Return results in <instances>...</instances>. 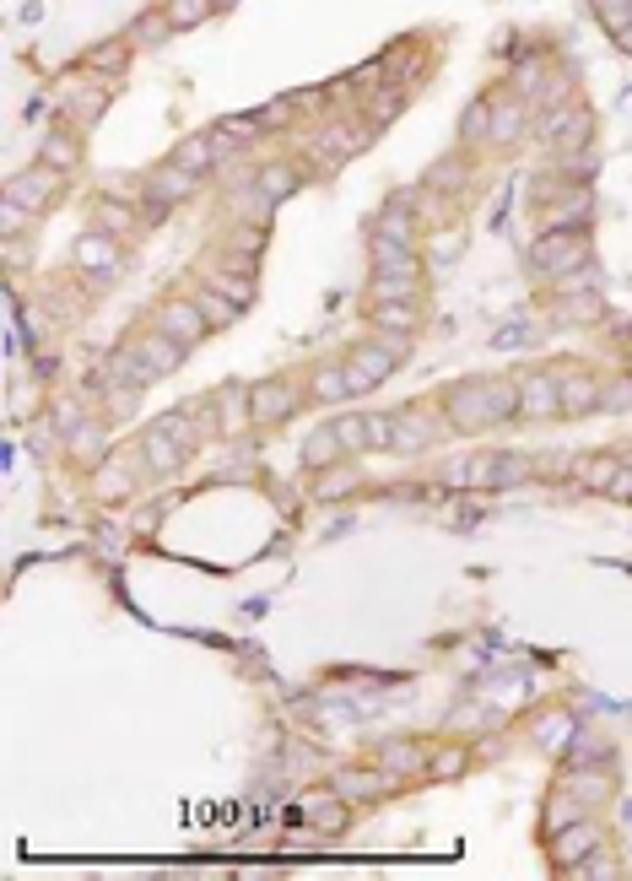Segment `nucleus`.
Listing matches in <instances>:
<instances>
[{"label": "nucleus", "mask_w": 632, "mask_h": 881, "mask_svg": "<svg viewBox=\"0 0 632 881\" xmlns=\"http://www.w3.org/2000/svg\"><path fill=\"white\" fill-rule=\"evenodd\" d=\"M443 417L460 433H481V427H497L508 417H519V384L508 379H470L454 384L449 400H443Z\"/></svg>", "instance_id": "nucleus-1"}, {"label": "nucleus", "mask_w": 632, "mask_h": 881, "mask_svg": "<svg viewBox=\"0 0 632 881\" xmlns=\"http://www.w3.org/2000/svg\"><path fill=\"white\" fill-rule=\"evenodd\" d=\"M200 427H195V411H173V417L163 422H152L146 427V438H141V460L152 465L157 476H173L184 460H190V449L200 444Z\"/></svg>", "instance_id": "nucleus-2"}, {"label": "nucleus", "mask_w": 632, "mask_h": 881, "mask_svg": "<svg viewBox=\"0 0 632 881\" xmlns=\"http://www.w3.org/2000/svg\"><path fill=\"white\" fill-rule=\"evenodd\" d=\"M406 363V336H389V341H362L346 352V379H352V395H368Z\"/></svg>", "instance_id": "nucleus-3"}, {"label": "nucleus", "mask_w": 632, "mask_h": 881, "mask_svg": "<svg viewBox=\"0 0 632 881\" xmlns=\"http://www.w3.org/2000/svg\"><path fill=\"white\" fill-rule=\"evenodd\" d=\"M530 265L541 276H573L589 265V238L584 228H546L530 249Z\"/></svg>", "instance_id": "nucleus-4"}, {"label": "nucleus", "mask_w": 632, "mask_h": 881, "mask_svg": "<svg viewBox=\"0 0 632 881\" xmlns=\"http://www.w3.org/2000/svg\"><path fill=\"white\" fill-rule=\"evenodd\" d=\"M514 384H519V417H524V422H551V417H562V379H557V373L524 368Z\"/></svg>", "instance_id": "nucleus-5"}, {"label": "nucleus", "mask_w": 632, "mask_h": 881, "mask_svg": "<svg viewBox=\"0 0 632 881\" xmlns=\"http://www.w3.org/2000/svg\"><path fill=\"white\" fill-rule=\"evenodd\" d=\"M6 195L17 200V206H28V211H44L49 200L60 195V168H49L44 157H38L33 168H22V173H11V184H6Z\"/></svg>", "instance_id": "nucleus-6"}, {"label": "nucleus", "mask_w": 632, "mask_h": 881, "mask_svg": "<svg viewBox=\"0 0 632 881\" xmlns=\"http://www.w3.org/2000/svg\"><path fill=\"white\" fill-rule=\"evenodd\" d=\"M292 411H298V390H292L287 379H265V384L249 390V422L254 427H276V422H287Z\"/></svg>", "instance_id": "nucleus-7"}, {"label": "nucleus", "mask_w": 632, "mask_h": 881, "mask_svg": "<svg viewBox=\"0 0 632 881\" xmlns=\"http://www.w3.org/2000/svg\"><path fill=\"white\" fill-rule=\"evenodd\" d=\"M600 844V822L595 817H578L573 827H557V838H551V860L557 865H584L589 854Z\"/></svg>", "instance_id": "nucleus-8"}, {"label": "nucleus", "mask_w": 632, "mask_h": 881, "mask_svg": "<svg viewBox=\"0 0 632 881\" xmlns=\"http://www.w3.org/2000/svg\"><path fill=\"white\" fill-rule=\"evenodd\" d=\"M206 325H211V319L200 314V303L173 298V303H163V309H157V330H163V336H173L179 346H195L200 336H206Z\"/></svg>", "instance_id": "nucleus-9"}, {"label": "nucleus", "mask_w": 632, "mask_h": 881, "mask_svg": "<svg viewBox=\"0 0 632 881\" xmlns=\"http://www.w3.org/2000/svg\"><path fill=\"white\" fill-rule=\"evenodd\" d=\"M141 190H146V200H152V206H179V200H190V195L200 190V179H195L190 168L173 163V168H157L152 179L141 184Z\"/></svg>", "instance_id": "nucleus-10"}, {"label": "nucleus", "mask_w": 632, "mask_h": 881, "mask_svg": "<svg viewBox=\"0 0 632 881\" xmlns=\"http://www.w3.org/2000/svg\"><path fill=\"white\" fill-rule=\"evenodd\" d=\"M130 352H136V363L146 368V379H163V373H173L184 363V346L173 336H163V330H157V336H141Z\"/></svg>", "instance_id": "nucleus-11"}, {"label": "nucleus", "mask_w": 632, "mask_h": 881, "mask_svg": "<svg viewBox=\"0 0 632 881\" xmlns=\"http://www.w3.org/2000/svg\"><path fill=\"white\" fill-rule=\"evenodd\" d=\"M433 444V417H427V406H406L395 411V455H422V449Z\"/></svg>", "instance_id": "nucleus-12"}, {"label": "nucleus", "mask_w": 632, "mask_h": 881, "mask_svg": "<svg viewBox=\"0 0 632 881\" xmlns=\"http://www.w3.org/2000/svg\"><path fill=\"white\" fill-rule=\"evenodd\" d=\"M389 779H395V773L379 768V763L373 768H341L335 773V795L341 800H379L389 790Z\"/></svg>", "instance_id": "nucleus-13"}, {"label": "nucleus", "mask_w": 632, "mask_h": 881, "mask_svg": "<svg viewBox=\"0 0 632 881\" xmlns=\"http://www.w3.org/2000/svg\"><path fill=\"white\" fill-rule=\"evenodd\" d=\"M589 211H595V195H589L584 184H568V190L557 195V206H546V228H584Z\"/></svg>", "instance_id": "nucleus-14"}, {"label": "nucleus", "mask_w": 632, "mask_h": 881, "mask_svg": "<svg viewBox=\"0 0 632 881\" xmlns=\"http://www.w3.org/2000/svg\"><path fill=\"white\" fill-rule=\"evenodd\" d=\"M562 379V417H589V411L595 406H605V390L595 379H589V373H557Z\"/></svg>", "instance_id": "nucleus-15"}, {"label": "nucleus", "mask_w": 632, "mask_h": 881, "mask_svg": "<svg viewBox=\"0 0 632 881\" xmlns=\"http://www.w3.org/2000/svg\"><path fill=\"white\" fill-rule=\"evenodd\" d=\"M76 265L92 276H114V265H119V249H114V238L109 233H87V238H76Z\"/></svg>", "instance_id": "nucleus-16"}, {"label": "nucleus", "mask_w": 632, "mask_h": 881, "mask_svg": "<svg viewBox=\"0 0 632 881\" xmlns=\"http://www.w3.org/2000/svg\"><path fill=\"white\" fill-rule=\"evenodd\" d=\"M65 109L82 119V125H92V119L109 109V92H103V82H76L71 76V82H65Z\"/></svg>", "instance_id": "nucleus-17"}, {"label": "nucleus", "mask_w": 632, "mask_h": 881, "mask_svg": "<svg viewBox=\"0 0 632 881\" xmlns=\"http://www.w3.org/2000/svg\"><path fill=\"white\" fill-rule=\"evenodd\" d=\"M373 260H379V276H416V249L395 244V238L373 233Z\"/></svg>", "instance_id": "nucleus-18"}, {"label": "nucleus", "mask_w": 632, "mask_h": 881, "mask_svg": "<svg viewBox=\"0 0 632 881\" xmlns=\"http://www.w3.org/2000/svg\"><path fill=\"white\" fill-rule=\"evenodd\" d=\"M173 163L190 168V173H206V168H217V163H222V146H217V136H190V141H179Z\"/></svg>", "instance_id": "nucleus-19"}, {"label": "nucleus", "mask_w": 632, "mask_h": 881, "mask_svg": "<svg viewBox=\"0 0 632 881\" xmlns=\"http://www.w3.org/2000/svg\"><path fill=\"white\" fill-rule=\"evenodd\" d=\"M308 395H314V400H346V395H352L346 363H319L314 373H308Z\"/></svg>", "instance_id": "nucleus-20"}, {"label": "nucleus", "mask_w": 632, "mask_h": 881, "mask_svg": "<svg viewBox=\"0 0 632 881\" xmlns=\"http://www.w3.org/2000/svg\"><path fill=\"white\" fill-rule=\"evenodd\" d=\"M303 817L314 822L319 833H341V827H346V800L335 795V790L330 795H314V800H303Z\"/></svg>", "instance_id": "nucleus-21"}, {"label": "nucleus", "mask_w": 632, "mask_h": 881, "mask_svg": "<svg viewBox=\"0 0 632 881\" xmlns=\"http://www.w3.org/2000/svg\"><path fill=\"white\" fill-rule=\"evenodd\" d=\"M130 492H136V471H130L125 460H103L98 465V498L103 503H114V498H130Z\"/></svg>", "instance_id": "nucleus-22"}, {"label": "nucleus", "mask_w": 632, "mask_h": 881, "mask_svg": "<svg viewBox=\"0 0 632 881\" xmlns=\"http://www.w3.org/2000/svg\"><path fill=\"white\" fill-rule=\"evenodd\" d=\"M173 33V17H168V6H157V11H146V17H136L130 22V44L136 49H152V44H163V38Z\"/></svg>", "instance_id": "nucleus-23"}, {"label": "nucleus", "mask_w": 632, "mask_h": 881, "mask_svg": "<svg viewBox=\"0 0 632 881\" xmlns=\"http://www.w3.org/2000/svg\"><path fill=\"white\" fill-rule=\"evenodd\" d=\"M254 190L265 195V206H276V200H287L292 190H298V168H292V163H271L260 179H254Z\"/></svg>", "instance_id": "nucleus-24"}, {"label": "nucleus", "mask_w": 632, "mask_h": 881, "mask_svg": "<svg viewBox=\"0 0 632 881\" xmlns=\"http://www.w3.org/2000/svg\"><path fill=\"white\" fill-rule=\"evenodd\" d=\"M341 455H346V449H341V438H335V427H319V433L303 444V465H308V471H325V465H335Z\"/></svg>", "instance_id": "nucleus-25"}, {"label": "nucleus", "mask_w": 632, "mask_h": 881, "mask_svg": "<svg viewBox=\"0 0 632 881\" xmlns=\"http://www.w3.org/2000/svg\"><path fill=\"white\" fill-rule=\"evenodd\" d=\"M562 790H568V795L578 800V806H595V800H605V795H611V779H605L600 768H578L573 779L562 784Z\"/></svg>", "instance_id": "nucleus-26"}, {"label": "nucleus", "mask_w": 632, "mask_h": 881, "mask_svg": "<svg viewBox=\"0 0 632 881\" xmlns=\"http://www.w3.org/2000/svg\"><path fill=\"white\" fill-rule=\"evenodd\" d=\"M519 130H524V103H492V130H487V141L508 146V141H519Z\"/></svg>", "instance_id": "nucleus-27"}, {"label": "nucleus", "mask_w": 632, "mask_h": 881, "mask_svg": "<svg viewBox=\"0 0 632 881\" xmlns=\"http://www.w3.org/2000/svg\"><path fill=\"white\" fill-rule=\"evenodd\" d=\"M379 768H389V773H427V757H422V746L395 741V746H379Z\"/></svg>", "instance_id": "nucleus-28"}, {"label": "nucleus", "mask_w": 632, "mask_h": 881, "mask_svg": "<svg viewBox=\"0 0 632 881\" xmlns=\"http://www.w3.org/2000/svg\"><path fill=\"white\" fill-rule=\"evenodd\" d=\"M206 287H211V292H222V298H233L238 309H244V303L254 298L249 271H227V265H222V271H206Z\"/></svg>", "instance_id": "nucleus-29"}, {"label": "nucleus", "mask_w": 632, "mask_h": 881, "mask_svg": "<svg viewBox=\"0 0 632 881\" xmlns=\"http://www.w3.org/2000/svg\"><path fill=\"white\" fill-rule=\"evenodd\" d=\"M92 217H98V233L119 238V233H130V222H136V211H130V200H125V206H119V195H103Z\"/></svg>", "instance_id": "nucleus-30"}, {"label": "nucleus", "mask_w": 632, "mask_h": 881, "mask_svg": "<svg viewBox=\"0 0 632 881\" xmlns=\"http://www.w3.org/2000/svg\"><path fill=\"white\" fill-rule=\"evenodd\" d=\"M465 768H470V746H460V741L427 757V779H460Z\"/></svg>", "instance_id": "nucleus-31"}, {"label": "nucleus", "mask_w": 632, "mask_h": 881, "mask_svg": "<svg viewBox=\"0 0 632 881\" xmlns=\"http://www.w3.org/2000/svg\"><path fill=\"white\" fill-rule=\"evenodd\" d=\"M211 6H217V0H168L173 33H184V28H200V22L211 17Z\"/></svg>", "instance_id": "nucleus-32"}, {"label": "nucleus", "mask_w": 632, "mask_h": 881, "mask_svg": "<svg viewBox=\"0 0 632 881\" xmlns=\"http://www.w3.org/2000/svg\"><path fill=\"white\" fill-rule=\"evenodd\" d=\"M416 276H373V303H411Z\"/></svg>", "instance_id": "nucleus-33"}, {"label": "nucleus", "mask_w": 632, "mask_h": 881, "mask_svg": "<svg viewBox=\"0 0 632 881\" xmlns=\"http://www.w3.org/2000/svg\"><path fill=\"white\" fill-rule=\"evenodd\" d=\"M622 476V460H578V482H589V487H600V492H611V482Z\"/></svg>", "instance_id": "nucleus-34"}, {"label": "nucleus", "mask_w": 632, "mask_h": 881, "mask_svg": "<svg viewBox=\"0 0 632 881\" xmlns=\"http://www.w3.org/2000/svg\"><path fill=\"white\" fill-rule=\"evenodd\" d=\"M373 325H379V330H395V336H411V330H416V314L406 309V303H379V309H373Z\"/></svg>", "instance_id": "nucleus-35"}, {"label": "nucleus", "mask_w": 632, "mask_h": 881, "mask_svg": "<svg viewBox=\"0 0 632 881\" xmlns=\"http://www.w3.org/2000/svg\"><path fill=\"white\" fill-rule=\"evenodd\" d=\"M379 238H395V244H411L416 249V233H411V211L406 206H389L379 217Z\"/></svg>", "instance_id": "nucleus-36"}, {"label": "nucleus", "mask_w": 632, "mask_h": 881, "mask_svg": "<svg viewBox=\"0 0 632 881\" xmlns=\"http://www.w3.org/2000/svg\"><path fill=\"white\" fill-rule=\"evenodd\" d=\"M195 303H200V314H206L211 325H233V319H238V303H233V298H222V292H211V287H200V298H195Z\"/></svg>", "instance_id": "nucleus-37"}, {"label": "nucleus", "mask_w": 632, "mask_h": 881, "mask_svg": "<svg viewBox=\"0 0 632 881\" xmlns=\"http://www.w3.org/2000/svg\"><path fill=\"white\" fill-rule=\"evenodd\" d=\"M330 427H335V438H341L346 455H362V449H368V417H341Z\"/></svg>", "instance_id": "nucleus-38"}, {"label": "nucleus", "mask_w": 632, "mask_h": 881, "mask_svg": "<svg viewBox=\"0 0 632 881\" xmlns=\"http://www.w3.org/2000/svg\"><path fill=\"white\" fill-rule=\"evenodd\" d=\"M76 157H82V146L65 136V130L44 141V163H49V168H60V173H65V168H76Z\"/></svg>", "instance_id": "nucleus-39"}, {"label": "nucleus", "mask_w": 632, "mask_h": 881, "mask_svg": "<svg viewBox=\"0 0 632 881\" xmlns=\"http://www.w3.org/2000/svg\"><path fill=\"white\" fill-rule=\"evenodd\" d=\"M71 455H76V460H98V455H103L98 427H71Z\"/></svg>", "instance_id": "nucleus-40"}, {"label": "nucleus", "mask_w": 632, "mask_h": 881, "mask_svg": "<svg viewBox=\"0 0 632 881\" xmlns=\"http://www.w3.org/2000/svg\"><path fill=\"white\" fill-rule=\"evenodd\" d=\"M492 103H497V98H481L476 109L465 114V125H460V130H465V141H476V136H487V130H492Z\"/></svg>", "instance_id": "nucleus-41"}, {"label": "nucleus", "mask_w": 632, "mask_h": 881, "mask_svg": "<svg viewBox=\"0 0 632 881\" xmlns=\"http://www.w3.org/2000/svg\"><path fill=\"white\" fill-rule=\"evenodd\" d=\"M395 444V417H368V449H389Z\"/></svg>", "instance_id": "nucleus-42"}, {"label": "nucleus", "mask_w": 632, "mask_h": 881, "mask_svg": "<svg viewBox=\"0 0 632 881\" xmlns=\"http://www.w3.org/2000/svg\"><path fill=\"white\" fill-rule=\"evenodd\" d=\"M130 49H136L130 38H125V44H98V55H92V65H98V71H114L119 60H130Z\"/></svg>", "instance_id": "nucleus-43"}, {"label": "nucleus", "mask_w": 632, "mask_h": 881, "mask_svg": "<svg viewBox=\"0 0 632 881\" xmlns=\"http://www.w3.org/2000/svg\"><path fill=\"white\" fill-rule=\"evenodd\" d=\"M292 114H298V98H281V103H271V109H260V125H287Z\"/></svg>", "instance_id": "nucleus-44"}, {"label": "nucleus", "mask_w": 632, "mask_h": 881, "mask_svg": "<svg viewBox=\"0 0 632 881\" xmlns=\"http://www.w3.org/2000/svg\"><path fill=\"white\" fill-rule=\"evenodd\" d=\"M627 406H632V379H616L605 390V411H627Z\"/></svg>", "instance_id": "nucleus-45"}, {"label": "nucleus", "mask_w": 632, "mask_h": 881, "mask_svg": "<svg viewBox=\"0 0 632 881\" xmlns=\"http://www.w3.org/2000/svg\"><path fill=\"white\" fill-rule=\"evenodd\" d=\"M595 11H600L605 22H611V28H622L627 11H632V0H595Z\"/></svg>", "instance_id": "nucleus-46"}, {"label": "nucleus", "mask_w": 632, "mask_h": 881, "mask_svg": "<svg viewBox=\"0 0 632 881\" xmlns=\"http://www.w3.org/2000/svg\"><path fill=\"white\" fill-rule=\"evenodd\" d=\"M233 244H238V255H260V244H265V228H244V233H233Z\"/></svg>", "instance_id": "nucleus-47"}, {"label": "nucleus", "mask_w": 632, "mask_h": 881, "mask_svg": "<svg viewBox=\"0 0 632 881\" xmlns=\"http://www.w3.org/2000/svg\"><path fill=\"white\" fill-rule=\"evenodd\" d=\"M0 217H6V233H17V228H22V217H28V206H17V200L6 195V206H0Z\"/></svg>", "instance_id": "nucleus-48"}, {"label": "nucleus", "mask_w": 632, "mask_h": 881, "mask_svg": "<svg viewBox=\"0 0 632 881\" xmlns=\"http://www.w3.org/2000/svg\"><path fill=\"white\" fill-rule=\"evenodd\" d=\"M352 487H357V482H352V476H330V482H325V487H319V498H335V492H352Z\"/></svg>", "instance_id": "nucleus-49"}, {"label": "nucleus", "mask_w": 632, "mask_h": 881, "mask_svg": "<svg viewBox=\"0 0 632 881\" xmlns=\"http://www.w3.org/2000/svg\"><path fill=\"white\" fill-rule=\"evenodd\" d=\"M611 498H632V471H627V465H622V476L611 482Z\"/></svg>", "instance_id": "nucleus-50"}]
</instances>
